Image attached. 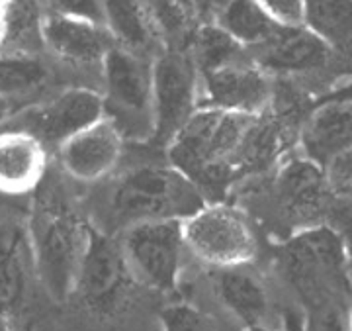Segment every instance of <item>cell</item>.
Here are the masks:
<instances>
[{
  "label": "cell",
  "mask_w": 352,
  "mask_h": 331,
  "mask_svg": "<svg viewBox=\"0 0 352 331\" xmlns=\"http://www.w3.org/2000/svg\"><path fill=\"white\" fill-rule=\"evenodd\" d=\"M346 331H352V304L349 308V314H346Z\"/></svg>",
  "instance_id": "obj_35"
},
{
  "label": "cell",
  "mask_w": 352,
  "mask_h": 331,
  "mask_svg": "<svg viewBox=\"0 0 352 331\" xmlns=\"http://www.w3.org/2000/svg\"><path fill=\"white\" fill-rule=\"evenodd\" d=\"M14 112H16V108H14L12 102L0 96V129L8 124V120L12 118Z\"/></svg>",
  "instance_id": "obj_32"
},
{
  "label": "cell",
  "mask_w": 352,
  "mask_h": 331,
  "mask_svg": "<svg viewBox=\"0 0 352 331\" xmlns=\"http://www.w3.org/2000/svg\"><path fill=\"white\" fill-rule=\"evenodd\" d=\"M163 331H223L210 314L192 304L166 306L161 312Z\"/></svg>",
  "instance_id": "obj_25"
},
{
  "label": "cell",
  "mask_w": 352,
  "mask_h": 331,
  "mask_svg": "<svg viewBox=\"0 0 352 331\" xmlns=\"http://www.w3.org/2000/svg\"><path fill=\"white\" fill-rule=\"evenodd\" d=\"M327 178L337 198L352 200V149L327 167Z\"/></svg>",
  "instance_id": "obj_28"
},
{
  "label": "cell",
  "mask_w": 352,
  "mask_h": 331,
  "mask_svg": "<svg viewBox=\"0 0 352 331\" xmlns=\"http://www.w3.org/2000/svg\"><path fill=\"white\" fill-rule=\"evenodd\" d=\"M39 39L51 55L73 69H100L113 47L104 25L47 12L39 22Z\"/></svg>",
  "instance_id": "obj_15"
},
{
  "label": "cell",
  "mask_w": 352,
  "mask_h": 331,
  "mask_svg": "<svg viewBox=\"0 0 352 331\" xmlns=\"http://www.w3.org/2000/svg\"><path fill=\"white\" fill-rule=\"evenodd\" d=\"M51 14L67 18L87 20L92 24L104 25V4L106 0H45Z\"/></svg>",
  "instance_id": "obj_26"
},
{
  "label": "cell",
  "mask_w": 352,
  "mask_h": 331,
  "mask_svg": "<svg viewBox=\"0 0 352 331\" xmlns=\"http://www.w3.org/2000/svg\"><path fill=\"white\" fill-rule=\"evenodd\" d=\"M349 149H352V104L321 100L303 118L296 151L327 171Z\"/></svg>",
  "instance_id": "obj_17"
},
{
  "label": "cell",
  "mask_w": 352,
  "mask_h": 331,
  "mask_svg": "<svg viewBox=\"0 0 352 331\" xmlns=\"http://www.w3.org/2000/svg\"><path fill=\"white\" fill-rule=\"evenodd\" d=\"M258 178H263V186L252 192L258 216L251 220L276 235L278 243L305 229L327 226L335 194L325 169L296 151Z\"/></svg>",
  "instance_id": "obj_4"
},
{
  "label": "cell",
  "mask_w": 352,
  "mask_h": 331,
  "mask_svg": "<svg viewBox=\"0 0 352 331\" xmlns=\"http://www.w3.org/2000/svg\"><path fill=\"white\" fill-rule=\"evenodd\" d=\"M32 196V214L25 226L36 279L50 298L67 302L73 298L78 267L87 251L90 224L80 217L63 186H59L50 173Z\"/></svg>",
  "instance_id": "obj_2"
},
{
  "label": "cell",
  "mask_w": 352,
  "mask_h": 331,
  "mask_svg": "<svg viewBox=\"0 0 352 331\" xmlns=\"http://www.w3.org/2000/svg\"><path fill=\"white\" fill-rule=\"evenodd\" d=\"M272 81L249 51L215 71L200 75V108H217L235 114L254 116L272 100Z\"/></svg>",
  "instance_id": "obj_12"
},
{
  "label": "cell",
  "mask_w": 352,
  "mask_h": 331,
  "mask_svg": "<svg viewBox=\"0 0 352 331\" xmlns=\"http://www.w3.org/2000/svg\"><path fill=\"white\" fill-rule=\"evenodd\" d=\"M351 257L339 235L319 226L305 229L276 245L274 267L303 316L349 314L352 304Z\"/></svg>",
  "instance_id": "obj_1"
},
{
  "label": "cell",
  "mask_w": 352,
  "mask_h": 331,
  "mask_svg": "<svg viewBox=\"0 0 352 331\" xmlns=\"http://www.w3.org/2000/svg\"><path fill=\"white\" fill-rule=\"evenodd\" d=\"M212 288L219 304L245 330L270 328L266 323L270 316V292L263 275L252 265L214 268Z\"/></svg>",
  "instance_id": "obj_19"
},
{
  "label": "cell",
  "mask_w": 352,
  "mask_h": 331,
  "mask_svg": "<svg viewBox=\"0 0 352 331\" xmlns=\"http://www.w3.org/2000/svg\"><path fill=\"white\" fill-rule=\"evenodd\" d=\"M323 100H337V102H351L352 104V81L340 85L339 89L331 90Z\"/></svg>",
  "instance_id": "obj_31"
},
{
  "label": "cell",
  "mask_w": 352,
  "mask_h": 331,
  "mask_svg": "<svg viewBox=\"0 0 352 331\" xmlns=\"http://www.w3.org/2000/svg\"><path fill=\"white\" fill-rule=\"evenodd\" d=\"M249 55L268 76L303 78L342 71L327 45L303 24H282L272 38L261 47L249 51Z\"/></svg>",
  "instance_id": "obj_13"
},
{
  "label": "cell",
  "mask_w": 352,
  "mask_h": 331,
  "mask_svg": "<svg viewBox=\"0 0 352 331\" xmlns=\"http://www.w3.org/2000/svg\"><path fill=\"white\" fill-rule=\"evenodd\" d=\"M151 63L116 45L102 63L104 118L118 127L126 143L153 140Z\"/></svg>",
  "instance_id": "obj_7"
},
{
  "label": "cell",
  "mask_w": 352,
  "mask_h": 331,
  "mask_svg": "<svg viewBox=\"0 0 352 331\" xmlns=\"http://www.w3.org/2000/svg\"><path fill=\"white\" fill-rule=\"evenodd\" d=\"M214 24L219 25L247 51L261 47L282 25L264 10L258 0H231Z\"/></svg>",
  "instance_id": "obj_23"
},
{
  "label": "cell",
  "mask_w": 352,
  "mask_h": 331,
  "mask_svg": "<svg viewBox=\"0 0 352 331\" xmlns=\"http://www.w3.org/2000/svg\"><path fill=\"white\" fill-rule=\"evenodd\" d=\"M102 118L104 102L100 94L87 87H71L18 108L6 126L34 136L47 149H57Z\"/></svg>",
  "instance_id": "obj_11"
},
{
  "label": "cell",
  "mask_w": 352,
  "mask_h": 331,
  "mask_svg": "<svg viewBox=\"0 0 352 331\" xmlns=\"http://www.w3.org/2000/svg\"><path fill=\"white\" fill-rule=\"evenodd\" d=\"M251 116L198 108L164 147L166 161L198 186L204 198L226 200L239 184L237 161Z\"/></svg>",
  "instance_id": "obj_3"
},
{
  "label": "cell",
  "mask_w": 352,
  "mask_h": 331,
  "mask_svg": "<svg viewBox=\"0 0 352 331\" xmlns=\"http://www.w3.org/2000/svg\"><path fill=\"white\" fill-rule=\"evenodd\" d=\"M188 53L198 69V75H204L239 59L247 50L217 24H201L192 36Z\"/></svg>",
  "instance_id": "obj_24"
},
{
  "label": "cell",
  "mask_w": 352,
  "mask_h": 331,
  "mask_svg": "<svg viewBox=\"0 0 352 331\" xmlns=\"http://www.w3.org/2000/svg\"><path fill=\"white\" fill-rule=\"evenodd\" d=\"M184 245L196 261L214 268L254 265L258 233L247 210L237 202L210 200L182 222Z\"/></svg>",
  "instance_id": "obj_6"
},
{
  "label": "cell",
  "mask_w": 352,
  "mask_h": 331,
  "mask_svg": "<svg viewBox=\"0 0 352 331\" xmlns=\"http://www.w3.org/2000/svg\"><path fill=\"white\" fill-rule=\"evenodd\" d=\"M118 242L138 284L161 294H170L178 288L184 257L188 253L182 222L159 220L135 224L120 231Z\"/></svg>",
  "instance_id": "obj_8"
},
{
  "label": "cell",
  "mask_w": 352,
  "mask_h": 331,
  "mask_svg": "<svg viewBox=\"0 0 352 331\" xmlns=\"http://www.w3.org/2000/svg\"><path fill=\"white\" fill-rule=\"evenodd\" d=\"M303 25L327 45L344 73H352V0H305Z\"/></svg>",
  "instance_id": "obj_21"
},
{
  "label": "cell",
  "mask_w": 352,
  "mask_h": 331,
  "mask_svg": "<svg viewBox=\"0 0 352 331\" xmlns=\"http://www.w3.org/2000/svg\"><path fill=\"white\" fill-rule=\"evenodd\" d=\"M126 153V140L108 118L92 124L57 147L63 175L82 184H94L116 173Z\"/></svg>",
  "instance_id": "obj_14"
},
{
  "label": "cell",
  "mask_w": 352,
  "mask_h": 331,
  "mask_svg": "<svg viewBox=\"0 0 352 331\" xmlns=\"http://www.w3.org/2000/svg\"><path fill=\"white\" fill-rule=\"evenodd\" d=\"M50 173V149L22 129H0V194L30 196Z\"/></svg>",
  "instance_id": "obj_18"
},
{
  "label": "cell",
  "mask_w": 352,
  "mask_h": 331,
  "mask_svg": "<svg viewBox=\"0 0 352 331\" xmlns=\"http://www.w3.org/2000/svg\"><path fill=\"white\" fill-rule=\"evenodd\" d=\"M175 2L178 4V8L186 14V18H192V16H194V2H196V0H175Z\"/></svg>",
  "instance_id": "obj_33"
},
{
  "label": "cell",
  "mask_w": 352,
  "mask_h": 331,
  "mask_svg": "<svg viewBox=\"0 0 352 331\" xmlns=\"http://www.w3.org/2000/svg\"><path fill=\"white\" fill-rule=\"evenodd\" d=\"M231 0H196L194 2V16H198L201 24H214L217 16Z\"/></svg>",
  "instance_id": "obj_30"
},
{
  "label": "cell",
  "mask_w": 352,
  "mask_h": 331,
  "mask_svg": "<svg viewBox=\"0 0 352 331\" xmlns=\"http://www.w3.org/2000/svg\"><path fill=\"white\" fill-rule=\"evenodd\" d=\"M53 71L41 57L22 51H4L0 53V96L22 102L36 96L51 83Z\"/></svg>",
  "instance_id": "obj_22"
},
{
  "label": "cell",
  "mask_w": 352,
  "mask_h": 331,
  "mask_svg": "<svg viewBox=\"0 0 352 331\" xmlns=\"http://www.w3.org/2000/svg\"><path fill=\"white\" fill-rule=\"evenodd\" d=\"M327 226L339 235L344 251L352 261V200L335 196V202L329 212Z\"/></svg>",
  "instance_id": "obj_27"
},
{
  "label": "cell",
  "mask_w": 352,
  "mask_h": 331,
  "mask_svg": "<svg viewBox=\"0 0 352 331\" xmlns=\"http://www.w3.org/2000/svg\"><path fill=\"white\" fill-rule=\"evenodd\" d=\"M36 279L28 226L0 216V314L8 321L24 312Z\"/></svg>",
  "instance_id": "obj_16"
},
{
  "label": "cell",
  "mask_w": 352,
  "mask_h": 331,
  "mask_svg": "<svg viewBox=\"0 0 352 331\" xmlns=\"http://www.w3.org/2000/svg\"><path fill=\"white\" fill-rule=\"evenodd\" d=\"M264 10L284 25L303 24L305 0H258Z\"/></svg>",
  "instance_id": "obj_29"
},
{
  "label": "cell",
  "mask_w": 352,
  "mask_h": 331,
  "mask_svg": "<svg viewBox=\"0 0 352 331\" xmlns=\"http://www.w3.org/2000/svg\"><path fill=\"white\" fill-rule=\"evenodd\" d=\"M0 331H10V321L0 314Z\"/></svg>",
  "instance_id": "obj_34"
},
{
  "label": "cell",
  "mask_w": 352,
  "mask_h": 331,
  "mask_svg": "<svg viewBox=\"0 0 352 331\" xmlns=\"http://www.w3.org/2000/svg\"><path fill=\"white\" fill-rule=\"evenodd\" d=\"M151 78V143L164 149L200 108V75L188 51L170 47L153 59Z\"/></svg>",
  "instance_id": "obj_10"
},
{
  "label": "cell",
  "mask_w": 352,
  "mask_h": 331,
  "mask_svg": "<svg viewBox=\"0 0 352 331\" xmlns=\"http://www.w3.org/2000/svg\"><path fill=\"white\" fill-rule=\"evenodd\" d=\"M133 284L138 282L127 267L118 237L90 226L73 296L88 314L112 318L126 308Z\"/></svg>",
  "instance_id": "obj_9"
},
{
  "label": "cell",
  "mask_w": 352,
  "mask_h": 331,
  "mask_svg": "<svg viewBox=\"0 0 352 331\" xmlns=\"http://www.w3.org/2000/svg\"><path fill=\"white\" fill-rule=\"evenodd\" d=\"M249 331H280L276 328H254V330H249Z\"/></svg>",
  "instance_id": "obj_36"
},
{
  "label": "cell",
  "mask_w": 352,
  "mask_h": 331,
  "mask_svg": "<svg viewBox=\"0 0 352 331\" xmlns=\"http://www.w3.org/2000/svg\"><path fill=\"white\" fill-rule=\"evenodd\" d=\"M206 202L198 186L168 161L143 163L113 180L106 194V226L96 228L113 235L143 222H184Z\"/></svg>",
  "instance_id": "obj_5"
},
{
  "label": "cell",
  "mask_w": 352,
  "mask_h": 331,
  "mask_svg": "<svg viewBox=\"0 0 352 331\" xmlns=\"http://www.w3.org/2000/svg\"><path fill=\"white\" fill-rule=\"evenodd\" d=\"M104 28L112 36L116 47L149 61L159 55V30L145 0H106Z\"/></svg>",
  "instance_id": "obj_20"
}]
</instances>
